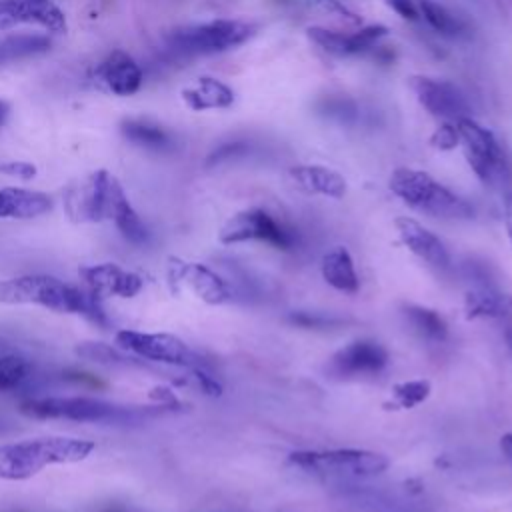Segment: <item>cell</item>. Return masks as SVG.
<instances>
[{
    "label": "cell",
    "mask_w": 512,
    "mask_h": 512,
    "mask_svg": "<svg viewBox=\"0 0 512 512\" xmlns=\"http://www.w3.org/2000/svg\"><path fill=\"white\" fill-rule=\"evenodd\" d=\"M64 208L74 222H114L132 244H148L150 230L130 204L122 184L108 172L96 170L64 194Z\"/></svg>",
    "instance_id": "obj_1"
},
{
    "label": "cell",
    "mask_w": 512,
    "mask_h": 512,
    "mask_svg": "<svg viewBox=\"0 0 512 512\" xmlns=\"http://www.w3.org/2000/svg\"><path fill=\"white\" fill-rule=\"evenodd\" d=\"M0 304H34L58 314L82 316L102 328L110 324L98 296L84 286L50 274H24L0 280Z\"/></svg>",
    "instance_id": "obj_2"
},
{
    "label": "cell",
    "mask_w": 512,
    "mask_h": 512,
    "mask_svg": "<svg viewBox=\"0 0 512 512\" xmlns=\"http://www.w3.org/2000/svg\"><path fill=\"white\" fill-rule=\"evenodd\" d=\"M96 444L72 436H42L0 444V478L28 480L54 464H76L94 452Z\"/></svg>",
    "instance_id": "obj_3"
},
{
    "label": "cell",
    "mask_w": 512,
    "mask_h": 512,
    "mask_svg": "<svg viewBox=\"0 0 512 512\" xmlns=\"http://www.w3.org/2000/svg\"><path fill=\"white\" fill-rule=\"evenodd\" d=\"M160 408L162 406L156 410L142 406H122L90 396H28L18 404V410L28 418L96 424H138L160 412Z\"/></svg>",
    "instance_id": "obj_4"
},
{
    "label": "cell",
    "mask_w": 512,
    "mask_h": 512,
    "mask_svg": "<svg viewBox=\"0 0 512 512\" xmlns=\"http://www.w3.org/2000/svg\"><path fill=\"white\" fill-rule=\"evenodd\" d=\"M388 186L404 204L432 218L470 220L474 216V206L468 200L434 180L424 170L400 166L390 174Z\"/></svg>",
    "instance_id": "obj_5"
},
{
    "label": "cell",
    "mask_w": 512,
    "mask_h": 512,
    "mask_svg": "<svg viewBox=\"0 0 512 512\" xmlns=\"http://www.w3.org/2000/svg\"><path fill=\"white\" fill-rule=\"evenodd\" d=\"M290 462L308 474L330 480H360L382 474L390 460L384 454L356 448L334 450H298L290 454Z\"/></svg>",
    "instance_id": "obj_6"
},
{
    "label": "cell",
    "mask_w": 512,
    "mask_h": 512,
    "mask_svg": "<svg viewBox=\"0 0 512 512\" xmlns=\"http://www.w3.org/2000/svg\"><path fill=\"white\" fill-rule=\"evenodd\" d=\"M254 26L244 20H212L172 30L166 36L168 48L180 56L216 54L236 48L254 36Z\"/></svg>",
    "instance_id": "obj_7"
},
{
    "label": "cell",
    "mask_w": 512,
    "mask_h": 512,
    "mask_svg": "<svg viewBox=\"0 0 512 512\" xmlns=\"http://www.w3.org/2000/svg\"><path fill=\"white\" fill-rule=\"evenodd\" d=\"M218 240L222 244L258 240L274 246L276 250H294L298 246V232L264 208H248L224 222L218 232Z\"/></svg>",
    "instance_id": "obj_8"
},
{
    "label": "cell",
    "mask_w": 512,
    "mask_h": 512,
    "mask_svg": "<svg viewBox=\"0 0 512 512\" xmlns=\"http://www.w3.org/2000/svg\"><path fill=\"white\" fill-rule=\"evenodd\" d=\"M114 342L120 350L134 354L148 362H162L180 368H202L204 360L184 340L166 332H140V330H118Z\"/></svg>",
    "instance_id": "obj_9"
},
{
    "label": "cell",
    "mask_w": 512,
    "mask_h": 512,
    "mask_svg": "<svg viewBox=\"0 0 512 512\" xmlns=\"http://www.w3.org/2000/svg\"><path fill=\"white\" fill-rule=\"evenodd\" d=\"M456 128L464 158L474 174L484 184H500L506 178V156L496 136L478 124L472 116L456 120Z\"/></svg>",
    "instance_id": "obj_10"
},
{
    "label": "cell",
    "mask_w": 512,
    "mask_h": 512,
    "mask_svg": "<svg viewBox=\"0 0 512 512\" xmlns=\"http://www.w3.org/2000/svg\"><path fill=\"white\" fill-rule=\"evenodd\" d=\"M410 88L416 94V100L420 102V106L436 118L456 122L472 114L464 92L448 80H436L430 76H412Z\"/></svg>",
    "instance_id": "obj_11"
},
{
    "label": "cell",
    "mask_w": 512,
    "mask_h": 512,
    "mask_svg": "<svg viewBox=\"0 0 512 512\" xmlns=\"http://www.w3.org/2000/svg\"><path fill=\"white\" fill-rule=\"evenodd\" d=\"M34 24L50 34H64L66 16L54 0H0V30Z\"/></svg>",
    "instance_id": "obj_12"
},
{
    "label": "cell",
    "mask_w": 512,
    "mask_h": 512,
    "mask_svg": "<svg viewBox=\"0 0 512 512\" xmlns=\"http://www.w3.org/2000/svg\"><path fill=\"white\" fill-rule=\"evenodd\" d=\"M82 286L100 300L106 296L134 298L144 288V278L114 262L86 264L78 268Z\"/></svg>",
    "instance_id": "obj_13"
},
{
    "label": "cell",
    "mask_w": 512,
    "mask_h": 512,
    "mask_svg": "<svg viewBox=\"0 0 512 512\" xmlns=\"http://www.w3.org/2000/svg\"><path fill=\"white\" fill-rule=\"evenodd\" d=\"M388 366V352L374 340H354L340 348L328 362V374L336 378L376 376Z\"/></svg>",
    "instance_id": "obj_14"
},
{
    "label": "cell",
    "mask_w": 512,
    "mask_h": 512,
    "mask_svg": "<svg viewBox=\"0 0 512 512\" xmlns=\"http://www.w3.org/2000/svg\"><path fill=\"white\" fill-rule=\"evenodd\" d=\"M168 278L172 284H182L206 304H224L232 300V286L210 266L200 262H184L170 258Z\"/></svg>",
    "instance_id": "obj_15"
},
{
    "label": "cell",
    "mask_w": 512,
    "mask_h": 512,
    "mask_svg": "<svg viewBox=\"0 0 512 512\" xmlns=\"http://www.w3.org/2000/svg\"><path fill=\"white\" fill-rule=\"evenodd\" d=\"M396 232L402 240V244L414 254L418 256L422 262H426L430 268L438 270V272H446L452 266L450 254L444 246V242L430 232L428 228H424L418 220L410 218V216H398L394 220Z\"/></svg>",
    "instance_id": "obj_16"
},
{
    "label": "cell",
    "mask_w": 512,
    "mask_h": 512,
    "mask_svg": "<svg viewBox=\"0 0 512 512\" xmlns=\"http://www.w3.org/2000/svg\"><path fill=\"white\" fill-rule=\"evenodd\" d=\"M96 80L116 96H130L142 84V70L130 54L114 50L96 66Z\"/></svg>",
    "instance_id": "obj_17"
},
{
    "label": "cell",
    "mask_w": 512,
    "mask_h": 512,
    "mask_svg": "<svg viewBox=\"0 0 512 512\" xmlns=\"http://www.w3.org/2000/svg\"><path fill=\"white\" fill-rule=\"evenodd\" d=\"M288 176L294 182V186L306 194H318V196L340 200L348 190L344 176L328 166L300 164V166H292L288 170Z\"/></svg>",
    "instance_id": "obj_18"
},
{
    "label": "cell",
    "mask_w": 512,
    "mask_h": 512,
    "mask_svg": "<svg viewBox=\"0 0 512 512\" xmlns=\"http://www.w3.org/2000/svg\"><path fill=\"white\" fill-rule=\"evenodd\" d=\"M52 210V198L38 190L0 188V220H30Z\"/></svg>",
    "instance_id": "obj_19"
},
{
    "label": "cell",
    "mask_w": 512,
    "mask_h": 512,
    "mask_svg": "<svg viewBox=\"0 0 512 512\" xmlns=\"http://www.w3.org/2000/svg\"><path fill=\"white\" fill-rule=\"evenodd\" d=\"M466 318H506L512 312V296L492 282L474 284L464 296Z\"/></svg>",
    "instance_id": "obj_20"
},
{
    "label": "cell",
    "mask_w": 512,
    "mask_h": 512,
    "mask_svg": "<svg viewBox=\"0 0 512 512\" xmlns=\"http://www.w3.org/2000/svg\"><path fill=\"white\" fill-rule=\"evenodd\" d=\"M322 278L338 292L356 294L360 290V278L354 268V260L344 246H334L322 256Z\"/></svg>",
    "instance_id": "obj_21"
},
{
    "label": "cell",
    "mask_w": 512,
    "mask_h": 512,
    "mask_svg": "<svg viewBox=\"0 0 512 512\" xmlns=\"http://www.w3.org/2000/svg\"><path fill=\"white\" fill-rule=\"evenodd\" d=\"M182 100L188 108L202 112V110H214V108H228L234 102V90L220 82L218 78L202 76L196 80L194 86H188L182 90Z\"/></svg>",
    "instance_id": "obj_22"
},
{
    "label": "cell",
    "mask_w": 512,
    "mask_h": 512,
    "mask_svg": "<svg viewBox=\"0 0 512 512\" xmlns=\"http://www.w3.org/2000/svg\"><path fill=\"white\" fill-rule=\"evenodd\" d=\"M120 132L136 146L148 148V150H156V152H164L172 148V136L166 128H162L160 124H154L150 120H142V118H128L122 120L120 124Z\"/></svg>",
    "instance_id": "obj_23"
},
{
    "label": "cell",
    "mask_w": 512,
    "mask_h": 512,
    "mask_svg": "<svg viewBox=\"0 0 512 512\" xmlns=\"http://www.w3.org/2000/svg\"><path fill=\"white\" fill-rule=\"evenodd\" d=\"M402 314L410 330L424 342L440 344L448 338V324L436 310L412 304V306H406Z\"/></svg>",
    "instance_id": "obj_24"
},
{
    "label": "cell",
    "mask_w": 512,
    "mask_h": 512,
    "mask_svg": "<svg viewBox=\"0 0 512 512\" xmlns=\"http://www.w3.org/2000/svg\"><path fill=\"white\" fill-rule=\"evenodd\" d=\"M50 46L52 40L44 34H12L0 38V64L44 54L50 50Z\"/></svg>",
    "instance_id": "obj_25"
},
{
    "label": "cell",
    "mask_w": 512,
    "mask_h": 512,
    "mask_svg": "<svg viewBox=\"0 0 512 512\" xmlns=\"http://www.w3.org/2000/svg\"><path fill=\"white\" fill-rule=\"evenodd\" d=\"M38 378L36 368L22 356H0V392L26 390Z\"/></svg>",
    "instance_id": "obj_26"
},
{
    "label": "cell",
    "mask_w": 512,
    "mask_h": 512,
    "mask_svg": "<svg viewBox=\"0 0 512 512\" xmlns=\"http://www.w3.org/2000/svg\"><path fill=\"white\" fill-rule=\"evenodd\" d=\"M76 354L98 362V364H108V366H124V368H136V366H146V362L134 354H126L120 348L100 344V342H84L76 346Z\"/></svg>",
    "instance_id": "obj_27"
},
{
    "label": "cell",
    "mask_w": 512,
    "mask_h": 512,
    "mask_svg": "<svg viewBox=\"0 0 512 512\" xmlns=\"http://www.w3.org/2000/svg\"><path fill=\"white\" fill-rule=\"evenodd\" d=\"M416 4H418L420 18H424L428 26L434 28L436 32L444 36H460L466 30L464 22L456 14H452L446 6L434 0H416Z\"/></svg>",
    "instance_id": "obj_28"
},
{
    "label": "cell",
    "mask_w": 512,
    "mask_h": 512,
    "mask_svg": "<svg viewBox=\"0 0 512 512\" xmlns=\"http://www.w3.org/2000/svg\"><path fill=\"white\" fill-rule=\"evenodd\" d=\"M306 36L320 46L324 52L332 54V56H352L354 52V44H352V34H342L336 30H328L322 26H310L306 28Z\"/></svg>",
    "instance_id": "obj_29"
},
{
    "label": "cell",
    "mask_w": 512,
    "mask_h": 512,
    "mask_svg": "<svg viewBox=\"0 0 512 512\" xmlns=\"http://www.w3.org/2000/svg\"><path fill=\"white\" fill-rule=\"evenodd\" d=\"M430 396L428 380H408L400 382L392 388V398L400 408H414Z\"/></svg>",
    "instance_id": "obj_30"
},
{
    "label": "cell",
    "mask_w": 512,
    "mask_h": 512,
    "mask_svg": "<svg viewBox=\"0 0 512 512\" xmlns=\"http://www.w3.org/2000/svg\"><path fill=\"white\" fill-rule=\"evenodd\" d=\"M430 144L436 150H454L460 144V136H458V128L456 122H442L430 136Z\"/></svg>",
    "instance_id": "obj_31"
},
{
    "label": "cell",
    "mask_w": 512,
    "mask_h": 512,
    "mask_svg": "<svg viewBox=\"0 0 512 512\" xmlns=\"http://www.w3.org/2000/svg\"><path fill=\"white\" fill-rule=\"evenodd\" d=\"M310 4L316 8V10H322V12H328L330 16H336L348 24H360L362 18L352 12L348 6H344L340 0H310Z\"/></svg>",
    "instance_id": "obj_32"
},
{
    "label": "cell",
    "mask_w": 512,
    "mask_h": 512,
    "mask_svg": "<svg viewBox=\"0 0 512 512\" xmlns=\"http://www.w3.org/2000/svg\"><path fill=\"white\" fill-rule=\"evenodd\" d=\"M288 320L302 328H330V326L340 324L338 318H330V316L316 314V312H290Z\"/></svg>",
    "instance_id": "obj_33"
},
{
    "label": "cell",
    "mask_w": 512,
    "mask_h": 512,
    "mask_svg": "<svg viewBox=\"0 0 512 512\" xmlns=\"http://www.w3.org/2000/svg\"><path fill=\"white\" fill-rule=\"evenodd\" d=\"M248 150V146L244 142H228V144H222L218 146L210 156H208V166H214V164H220V162H226V160H232V158H238L242 156L244 152Z\"/></svg>",
    "instance_id": "obj_34"
},
{
    "label": "cell",
    "mask_w": 512,
    "mask_h": 512,
    "mask_svg": "<svg viewBox=\"0 0 512 512\" xmlns=\"http://www.w3.org/2000/svg\"><path fill=\"white\" fill-rule=\"evenodd\" d=\"M0 172L6 176H16L20 180H30L36 176V166L24 160H10V162H2L0 164Z\"/></svg>",
    "instance_id": "obj_35"
},
{
    "label": "cell",
    "mask_w": 512,
    "mask_h": 512,
    "mask_svg": "<svg viewBox=\"0 0 512 512\" xmlns=\"http://www.w3.org/2000/svg\"><path fill=\"white\" fill-rule=\"evenodd\" d=\"M386 4H388V8H392L404 20H410V22L420 20L416 0H386Z\"/></svg>",
    "instance_id": "obj_36"
},
{
    "label": "cell",
    "mask_w": 512,
    "mask_h": 512,
    "mask_svg": "<svg viewBox=\"0 0 512 512\" xmlns=\"http://www.w3.org/2000/svg\"><path fill=\"white\" fill-rule=\"evenodd\" d=\"M322 112H326L328 116L346 120V114H354V104L350 100L344 98H336V100H324V108Z\"/></svg>",
    "instance_id": "obj_37"
},
{
    "label": "cell",
    "mask_w": 512,
    "mask_h": 512,
    "mask_svg": "<svg viewBox=\"0 0 512 512\" xmlns=\"http://www.w3.org/2000/svg\"><path fill=\"white\" fill-rule=\"evenodd\" d=\"M504 224H506L508 240L512 244V192H508L504 198Z\"/></svg>",
    "instance_id": "obj_38"
},
{
    "label": "cell",
    "mask_w": 512,
    "mask_h": 512,
    "mask_svg": "<svg viewBox=\"0 0 512 512\" xmlns=\"http://www.w3.org/2000/svg\"><path fill=\"white\" fill-rule=\"evenodd\" d=\"M500 450H502V454L512 462V432L502 436V440H500Z\"/></svg>",
    "instance_id": "obj_39"
},
{
    "label": "cell",
    "mask_w": 512,
    "mask_h": 512,
    "mask_svg": "<svg viewBox=\"0 0 512 512\" xmlns=\"http://www.w3.org/2000/svg\"><path fill=\"white\" fill-rule=\"evenodd\" d=\"M504 320H506V326H504V340H506L508 348L512 350V312H510Z\"/></svg>",
    "instance_id": "obj_40"
},
{
    "label": "cell",
    "mask_w": 512,
    "mask_h": 512,
    "mask_svg": "<svg viewBox=\"0 0 512 512\" xmlns=\"http://www.w3.org/2000/svg\"><path fill=\"white\" fill-rule=\"evenodd\" d=\"M6 118H8V104L4 100H0V126L4 124Z\"/></svg>",
    "instance_id": "obj_41"
},
{
    "label": "cell",
    "mask_w": 512,
    "mask_h": 512,
    "mask_svg": "<svg viewBox=\"0 0 512 512\" xmlns=\"http://www.w3.org/2000/svg\"><path fill=\"white\" fill-rule=\"evenodd\" d=\"M10 428H12V426H10V422H8V420H4V418L0 416V434H2V432H8Z\"/></svg>",
    "instance_id": "obj_42"
}]
</instances>
